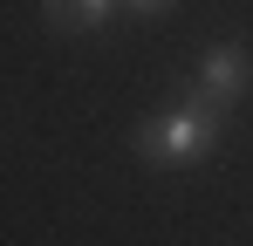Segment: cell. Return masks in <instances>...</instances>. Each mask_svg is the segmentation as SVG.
I'll use <instances>...</instances> for the list:
<instances>
[{
    "label": "cell",
    "mask_w": 253,
    "mask_h": 246,
    "mask_svg": "<svg viewBox=\"0 0 253 246\" xmlns=\"http://www.w3.org/2000/svg\"><path fill=\"white\" fill-rule=\"evenodd\" d=\"M247 82H253V69H247V55H240V48H212L206 62H199V89H192V103L226 110L233 96H247Z\"/></svg>",
    "instance_id": "2"
},
{
    "label": "cell",
    "mask_w": 253,
    "mask_h": 246,
    "mask_svg": "<svg viewBox=\"0 0 253 246\" xmlns=\"http://www.w3.org/2000/svg\"><path fill=\"white\" fill-rule=\"evenodd\" d=\"M42 7H48V28H62V35H89L110 21V0H42Z\"/></svg>",
    "instance_id": "3"
},
{
    "label": "cell",
    "mask_w": 253,
    "mask_h": 246,
    "mask_svg": "<svg viewBox=\"0 0 253 246\" xmlns=\"http://www.w3.org/2000/svg\"><path fill=\"white\" fill-rule=\"evenodd\" d=\"M124 7H137V14H151V7H165V0H124Z\"/></svg>",
    "instance_id": "4"
},
{
    "label": "cell",
    "mask_w": 253,
    "mask_h": 246,
    "mask_svg": "<svg viewBox=\"0 0 253 246\" xmlns=\"http://www.w3.org/2000/svg\"><path fill=\"white\" fill-rule=\"evenodd\" d=\"M212 137H219V110H206V103H185L171 117H144L137 123V151L151 164H185V158H199Z\"/></svg>",
    "instance_id": "1"
}]
</instances>
